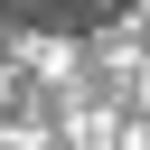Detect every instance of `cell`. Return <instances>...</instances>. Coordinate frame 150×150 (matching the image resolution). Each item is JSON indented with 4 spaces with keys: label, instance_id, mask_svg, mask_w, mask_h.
I'll list each match as a JSON object with an SVG mask.
<instances>
[{
    "label": "cell",
    "instance_id": "cell-1",
    "mask_svg": "<svg viewBox=\"0 0 150 150\" xmlns=\"http://www.w3.org/2000/svg\"><path fill=\"white\" fill-rule=\"evenodd\" d=\"M131 0H0V19H19V28H103Z\"/></svg>",
    "mask_w": 150,
    "mask_h": 150
}]
</instances>
